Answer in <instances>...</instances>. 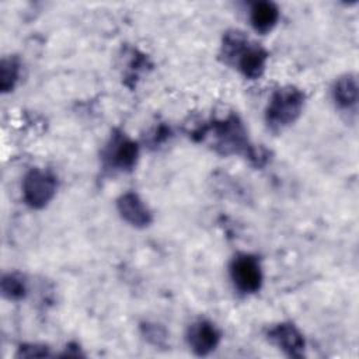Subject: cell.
<instances>
[{"label": "cell", "instance_id": "obj_8", "mask_svg": "<svg viewBox=\"0 0 359 359\" xmlns=\"http://www.w3.org/2000/svg\"><path fill=\"white\" fill-rule=\"evenodd\" d=\"M121 217L133 227H147L153 222V215L136 192H125L116 201Z\"/></svg>", "mask_w": 359, "mask_h": 359}, {"label": "cell", "instance_id": "obj_9", "mask_svg": "<svg viewBox=\"0 0 359 359\" xmlns=\"http://www.w3.org/2000/svg\"><path fill=\"white\" fill-rule=\"evenodd\" d=\"M268 52L261 45L248 42L234 59L231 66H236L245 79L255 80L262 76Z\"/></svg>", "mask_w": 359, "mask_h": 359}, {"label": "cell", "instance_id": "obj_17", "mask_svg": "<svg viewBox=\"0 0 359 359\" xmlns=\"http://www.w3.org/2000/svg\"><path fill=\"white\" fill-rule=\"evenodd\" d=\"M170 135H171V129L167 125L161 123L151 130V133L147 137V142L150 146H158L164 143L170 137Z\"/></svg>", "mask_w": 359, "mask_h": 359}, {"label": "cell", "instance_id": "obj_12", "mask_svg": "<svg viewBox=\"0 0 359 359\" xmlns=\"http://www.w3.org/2000/svg\"><path fill=\"white\" fill-rule=\"evenodd\" d=\"M248 38L244 32L238 29H230L223 35L220 56L227 65H233L234 59L243 50V48L248 43Z\"/></svg>", "mask_w": 359, "mask_h": 359}, {"label": "cell", "instance_id": "obj_11", "mask_svg": "<svg viewBox=\"0 0 359 359\" xmlns=\"http://www.w3.org/2000/svg\"><path fill=\"white\" fill-rule=\"evenodd\" d=\"M279 20V8L272 1H255L250 8V21L259 34L272 31Z\"/></svg>", "mask_w": 359, "mask_h": 359}, {"label": "cell", "instance_id": "obj_2", "mask_svg": "<svg viewBox=\"0 0 359 359\" xmlns=\"http://www.w3.org/2000/svg\"><path fill=\"white\" fill-rule=\"evenodd\" d=\"M306 95L294 86L278 88L269 98L265 109V122L273 132H280L300 116Z\"/></svg>", "mask_w": 359, "mask_h": 359}, {"label": "cell", "instance_id": "obj_5", "mask_svg": "<svg viewBox=\"0 0 359 359\" xmlns=\"http://www.w3.org/2000/svg\"><path fill=\"white\" fill-rule=\"evenodd\" d=\"M139 157V146L135 140L125 136L122 132H114L111 136L104 153L102 158L107 167L129 171L136 165Z\"/></svg>", "mask_w": 359, "mask_h": 359}, {"label": "cell", "instance_id": "obj_13", "mask_svg": "<svg viewBox=\"0 0 359 359\" xmlns=\"http://www.w3.org/2000/svg\"><path fill=\"white\" fill-rule=\"evenodd\" d=\"M20 60L17 56L3 57L0 63V90L1 93L13 91L20 77Z\"/></svg>", "mask_w": 359, "mask_h": 359}, {"label": "cell", "instance_id": "obj_15", "mask_svg": "<svg viewBox=\"0 0 359 359\" xmlns=\"http://www.w3.org/2000/svg\"><path fill=\"white\" fill-rule=\"evenodd\" d=\"M142 335L147 342H150L154 346L164 348L167 345V332L160 324L154 323H143L140 325Z\"/></svg>", "mask_w": 359, "mask_h": 359}, {"label": "cell", "instance_id": "obj_6", "mask_svg": "<svg viewBox=\"0 0 359 359\" xmlns=\"http://www.w3.org/2000/svg\"><path fill=\"white\" fill-rule=\"evenodd\" d=\"M187 342L198 356H206L216 349L220 342V331L209 320H196L188 327Z\"/></svg>", "mask_w": 359, "mask_h": 359}, {"label": "cell", "instance_id": "obj_16", "mask_svg": "<svg viewBox=\"0 0 359 359\" xmlns=\"http://www.w3.org/2000/svg\"><path fill=\"white\" fill-rule=\"evenodd\" d=\"M49 348L46 345H39V344H24L18 348L17 356L18 358H42V356H49Z\"/></svg>", "mask_w": 359, "mask_h": 359}, {"label": "cell", "instance_id": "obj_7", "mask_svg": "<svg viewBox=\"0 0 359 359\" xmlns=\"http://www.w3.org/2000/svg\"><path fill=\"white\" fill-rule=\"evenodd\" d=\"M269 342L276 345L290 358H302L304 355L306 341L299 328L292 323H279L268 330Z\"/></svg>", "mask_w": 359, "mask_h": 359}, {"label": "cell", "instance_id": "obj_4", "mask_svg": "<svg viewBox=\"0 0 359 359\" xmlns=\"http://www.w3.org/2000/svg\"><path fill=\"white\" fill-rule=\"evenodd\" d=\"M230 278L234 287L244 293L251 294L261 289L262 285V271L259 261L255 255L240 252L233 257L230 266Z\"/></svg>", "mask_w": 359, "mask_h": 359}, {"label": "cell", "instance_id": "obj_14", "mask_svg": "<svg viewBox=\"0 0 359 359\" xmlns=\"http://www.w3.org/2000/svg\"><path fill=\"white\" fill-rule=\"evenodd\" d=\"M1 293L8 300H21L27 294V283L22 275L17 272L6 273L1 278Z\"/></svg>", "mask_w": 359, "mask_h": 359}, {"label": "cell", "instance_id": "obj_3", "mask_svg": "<svg viewBox=\"0 0 359 359\" xmlns=\"http://www.w3.org/2000/svg\"><path fill=\"white\" fill-rule=\"evenodd\" d=\"M57 178L46 170L32 168L22 180V198L32 209L45 208L55 196Z\"/></svg>", "mask_w": 359, "mask_h": 359}, {"label": "cell", "instance_id": "obj_1", "mask_svg": "<svg viewBox=\"0 0 359 359\" xmlns=\"http://www.w3.org/2000/svg\"><path fill=\"white\" fill-rule=\"evenodd\" d=\"M208 133L213 136V147L217 153L243 154L255 167H262L268 160V154L262 149H257L248 139L247 130L236 114L216 119L208 125H202L191 132L195 140H202Z\"/></svg>", "mask_w": 359, "mask_h": 359}, {"label": "cell", "instance_id": "obj_10", "mask_svg": "<svg viewBox=\"0 0 359 359\" xmlns=\"http://www.w3.org/2000/svg\"><path fill=\"white\" fill-rule=\"evenodd\" d=\"M332 100L341 109H352L358 104V79L355 73H346L332 86Z\"/></svg>", "mask_w": 359, "mask_h": 359}]
</instances>
